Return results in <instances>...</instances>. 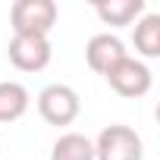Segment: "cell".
<instances>
[{
    "label": "cell",
    "mask_w": 160,
    "mask_h": 160,
    "mask_svg": "<svg viewBox=\"0 0 160 160\" xmlns=\"http://www.w3.org/2000/svg\"><path fill=\"white\" fill-rule=\"evenodd\" d=\"M57 3L53 0H16L10 10V22L16 35H41L47 38L50 28L57 25Z\"/></svg>",
    "instance_id": "6da1fadb"
},
{
    "label": "cell",
    "mask_w": 160,
    "mask_h": 160,
    "mask_svg": "<svg viewBox=\"0 0 160 160\" xmlns=\"http://www.w3.org/2000/svg\"><path fill=\"white\" fill-rule=\"evenodd\" d=\"M94 160H144V141L132 126H107L94 141Z\"/></svg>",
    "instance_id": "7a4b0ae2"
},
{
    "label": "cell",
    "mask_w": 160,
    "mask_h": 160,
    "mask_svg": "<svg viewBox=\"0 0 160 160\" xmlns=\"http://www.w3.org/2000/svg\"><path fill=\"white\" fill-rule=\"evenodd\" d=\"M104 78H107V85H110L119 98H144V94L151 91V85H154L151 69H148L141 60H135V57H122Z\"/></svg>",
    "instance_id": "3957f363"
},
{
    "label": "cell",
    "mask_w": 160,
    "mask_h": 160,
    "mask_svg": "<svg viewBox=\"0 0 160 160\" xmlns=\"http://www.w3.org/2000/svg\"><path fill=\"white\" fill-rule=\"evenodd\" d=\"M78 110H82V101H78V94L69 85L57 82V85H47L38 94V113L50 126H69V122H75Z\"/></svg>",
    "instance_id": "277c9868"
},
{
    "label": "cell",
    "mask_w": 160,
    "mask_h": 160,
    "mask_svg": "<svg viewBox=\"0 0 160 160\" xmlns=\"http://www.w3.org/2000/svg\"><path fill=\"white\" fill-rule=\"evenodd\" d=\"M7 53H10V63H13L16 69H22V72H41V69L50 63L53 47H50V41L41 38V35H13Z\"/></svg>",
    "instance_id": "5b68a950"
},
{
    "label": "cell",
    "mask_w": 160,
    "mask_h": 160,
    "mask_svg": "<svg viewBox=\"0 0 160 160\" xmlns=\"http://www.w3.org/2000/svg\"><path fill=\"white\" fill-rule=\"evenodd\" d=\"M122 57H129V53H126V44H122L116 35H110V32H101V35H94V38L85 44V60H88V66H91L98 75H107Z\"/></svg>",
    "instance_id": "8992f818"
},
{
    "label": "cell",
    "mask_w": 160,
    "mask_h": 160,
    "mask_svg": "<svg viewBox=\"0 0 160 160\" xmlns=\"http://www.w3.org/2000/svg\"><path fill=\"white\" fill-rule=\"evenodd\" d=\"M94 13L104 25H132L144 16V0H98Z\"/></svg>",
    "instance_id": "52a82bcc"
},
{
    "label": "cell",
    "mask_w": 160,
    "mask_h": 160,
    "mask_svg": "<svg viewBox=\"0 0 160 160\" xmlns=\"http://www.w3.org/2000/svg\"><path fill=\"white\" fill-rule=\"evenodd\" d=\"M32 98L22 82H0V122H16L25 116Z\"/></svg>",
    "instance_id": "ba28073f"
},
{
    "label": "cell",
    "mask_w": 160,
    "mask_h": 160,
    "mask_svg": "<svg viewBox=\"0 0 160 160\" xmlns=\"http://www.w3.org/2000/svg\"><path fill=\"white\" fill-rule=\"evenodd\" d=\"M132 41H135V50H138L141 57H148V60L160 57V16H157V13H144V16L135 22Z\"/></svg>",
    "instance_id": "9c48e42d"
},
{
    "label": "cell",
    "mask_w": 160,
    "mask_h": 160,
    "mask_svg": "<svg viewBox=\"0 0 160 160\" xmlns=\"http://www.w3.org/2000/svg\"><path fill=\"white\" fill-rule=\"evenodd\" d=\"M50 160H94V141H88L78 132H66L53 141Z\"/></svg>",
    "instance_id": "30bf717a"
}]
</instances>
